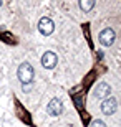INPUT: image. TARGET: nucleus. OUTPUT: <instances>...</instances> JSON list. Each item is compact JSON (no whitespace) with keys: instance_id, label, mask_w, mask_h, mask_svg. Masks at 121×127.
Here are the masks:
<instances>
[{"instance_id":"6e6552de","label":"nucleus","mask_w":121,"mask_h":127,"mask_svg":"<svg viewBox=\"0 0 121 127\" xmlns=\"http://www.w3.org/2000/svg\"><path fill=\"white\" fill-rule=\"evenodd\" d=\"M78 7L83 10V12H90V10L95 7V2L93 0H81V2L78 3Z\"/></svg>"},{"instance_id":"20e7f679","label":"nucleus","mask_w":121,"mask_h":127,"mask_svg":"<svg viewBox=\"0 0 121 127\" xmlns=\"http://www.w3.org/2000/svg\"><path fill=\"white\" fill-rule=\"evenodd\" d=\"M110 93H111V86L108 83H105V81H101L93 89V97L95 99H106V97H110Z\"/></svg>"},{"instance_id":"423d86ee","label":"nucleus","mask_w":121,"mask_h":127,"mask_svg":"<svg viewBox=\"0 0 121 127\" xmlns=\"http://www.w3.org/2000/svg\"><path fill=\"white\" fill-rule=\"evenodd\" d=\"M47 112L50 114V116H53V117H56V116H60L61 112H63V102H61V99L58 97H53L48 102L47 106Z\"/></svg>"},{"instance_id":"f257e3e1","label":"nucleus","mask_w":121,"mask_h":127,"mask_svg":"<svg viewBox=\"0 0 121 127\" xmlns=\"http://www.w3.org/2000/svg\"><path fill=\"white\" fill-rule=\"evenodd\" d=\"M17 76H18V81L23 84H32L33 76H35V69L30 63H22L18 66V71H17Z\"/></svg>"},{"instance_id":"0eeeda50","label":"nucleus","mask_w":121,"mask_h":127,"mask_svg":"<svg viewBox=\"0 0 121 127\" xmlns=\"http://www.w3.org/2000/svg\"><path fill=\"white\" fill-rule=\"evenodd\" d=\"M116 109H118V102H116L115 97H106L101 102V112L105 114V116H111V114H115Z\"/></svg>"},{"instance_id":"7ed1b4c3","label":"nucleus","mask_w":121,"mask_h":127,"mask_svg":"<svg viewBox=\"0 0 121 127\" xmlns=\"http://www.w3.org/2000/svg\"><path fill=\"white\" fill-rule=\"evenodd\" d=\"M38 32L42 33L43 36H48V35H51V33L55 32V23H53V20L48 18V17H43V18H40V22H38Z\"/></svg>"},{"instance_id":"39448f33","label":"nucleus","mask_w":121,"mask_h":127,"mask_svg":"<svg viewBox=\"0 0 121 127\" xmlns=\"http://www.w3.org/2000/svg\"><path fill=\"white\" fill-rule=\"evenodd\" d=\"M40 63H42V66L45 69H53L56 66V63H58V56L53 51H45L42 60H40Z\"/></svg>"},{"instance_id":"9b49d317","label":"nucleus","mask_w":121,"mask_h":127,"mask_svg":"<svg viewBox=\"0 0 121 127\" xmlns=\"http://www.w3.org/2000/svg\"><path fill=\"white\" fill-rule=\"evenodd\" d=\"M0 5H2V2H0Z\"/></svg>"},{"instance_id":"9d476101","label":"nucleus","mask_w":121,"mask_h":127,"mask_svg":"<svg viewBox=\"0 0 121 127\" xmlns=\"http://www.w3.org/2000/svg\"><path fill=\"white\" fill-rule=\"evenodd\" d=\"M22 89H23V93H27V94H28V93L32 91V84H23V86H22Z\"/></svg>"},{"instance_id":"1a4fd4ad","label":"nucleus","mask_w":121,"mask_h":127,"mask_svg":"<svg viewBox=\"0 0 121 127\" xmlns=\"http://www.w3.org/2000/svg\"><path fill=\"white\" fill-rule=\"evenodd\" d=\"M90 127H106V124L103 122L101 119H95L93 122L90 124Z\"/></svg>"},{"instance_id":"f03ea898","label":"nucleus","mask_w":121,"mask_h":127,"mask_svg":"<svg viewBox=\"0 0 121 127\" xmlns=\"http://www.w3.org/2000/svg\"><path fill=\"white\" fill-rule=\"evenodd\" d=\"M115 40H116V35H115V30L113 28H105L98 35V41L101 43L103 46H111L113 43H115Z\"/></svg>"}]
</instances>
